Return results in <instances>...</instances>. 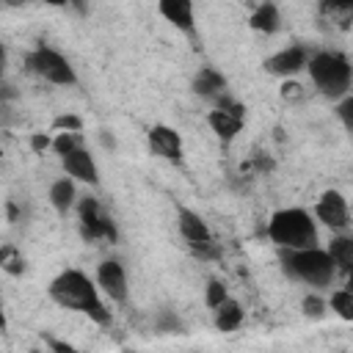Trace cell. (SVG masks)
<instances>
[{
	"mask_svg": "<svg viewBox=\"0 0 353 353\" xmlns=\"http://www.w3.org/2000/svg\"><path fill=\"white\" fill-rule=\"evenodd\" d=\"M50 298L72 312L85 314L88 320H94L97 325H110V309H105L102 298H99V287L77 268H69L63 273H58L50 281Z\"/></svg>",
	"mask_w": 353,
	"mask_h": 353,
	"instance_id": "obj_1",
	"label": "cell"
},
{
	"mask_svg": "<svg viewBox=\"0 0 353 353\" xmlns=\"http://www.w3.org/2000/svg\"><path fill=\"white\" fill-rule=\"evenodd\" d=\"M281 268L287 276L309 284V287H328L336 276V268L325 248H281Z\"/></svg>",
	"mask_w": 353,
	"mask_h": 353,
	"instance_id": "obj_2",
	"label": "cell"
},
{
	"mask_svg": "<svg viewBox=\"0 0 353 353\" xmlns=\"http://www.w3.org/2000/svg\"><path fill=\"white\" fill-rule=\"evenodd\" d=\"M306 61H309V77H312L314 88H317L323 97L342 99L345 94H350L353 69H350V61H347L345 52L323 50V52L309 55Z\"/></svg>",
	"mask_w": 353,
	"mask_h": 353,
	"instance_id": "obj_3",
	"label": "cell"
},
{
	"mask_svg": "<svg viewBox=\"0 0 353 353\" xmlns=\"http://www.w3.org/2000/svg\"><path fill=\"white\" fill-rule=\"evenodd\" d=\"M268 237L279 248H312L320 243L314 218L301 207H287L273 212L268 221Z\"/></svg>",
	"mask_w": 353,
	"mask_h": 353,
	"instance_id": "obj_4",
	"label": "cell"
},
{
	"mask_svg": "<svg viewBox=\"0 0 353 353\" xmlns=\"http://www.w3.org/2000/svg\"><path fill=\"white\" fill-rule=\"evenodd\" d=\"M25 63L33 74H39L41 80H47L52 85H74L77 83V74H74V66L69 63V58L47 44H39L33 52H28Z\"/></svg>",
	"mask_w": 353,
	"mask_h": 353,
	"instance_id": "obj_5",
	"label": "cell"
},
{
	"mask_svg": "<svg viewBox=\"0 0 353 353\" xmlns=\"http://www.w3.org/2000/svg\"><path fill=\"white\" fill-rule=\"evenodd\" d=\"M77 215H80V234H83V240H102V243H116L119 240L116 223L110 221V215L102 210V204L94 196L80 199Z\"/></svg>",
	"mask_w": 353,
	"mask_h": 353,
	"instance_id": "obj_6",
	"label": "cell"
},
{
	"mask_svg": "<svg viewBox=\"0 0 353 353\" xmlns=\"http://www.w3.org/2000/svg\"><path fill=\"white\" fill-rule=\"evenodd\" d=\"M207 121H210L212 132H215L223 143H232L234 135L240 132L243 121H245V108H243L237 99H232V97H226V94H218V97H215V110H210Z\"/></svg>",
	"mask_w": 353,
	"mask_h": 353,
	"instance_id": "obj_7",
	"label": "cell"
},
{
	"mask_svg": "<svg viewBox=\"0 0 353 353\" xmlns=\"http://www.w3.org/2000/svg\"><path fill=\"white\" fill-rule=\"evenodd\" d=\"M314 218L320 223H325L334 232H345L350 226V210H347V199L339 190H325L317 204H314Z\"/></svg>",
	"mask_w": 353,
	"mask_h": 353,
	"instance_id": "obj_8",
	"label": "cell"
},
{
	"mask_svg": "<svg viewBox=\"0 0 353 353\" xmlns=\"http://www.w3.org/2000/svg\"><path fill=\"white\" fill-rule=\"evenodd\" d=\"M61 165H63V171H66L72 179L85 182V185H99V168H97V160L91 157V152H88L83 143L74 146L72 152L61 154Z\"/></svg>",
	"mask_w": 353,
	"mask_h": 353,
	"instance_id": "obj_9",
	"label": "cell"
},
{
	"mask_svg": "<svg viewBox=\"0 0 353 353\" xmlns=\"http://www.w3.org/2000/svg\"><path fill=\"white\" fill-rule=\"evenodd\" d=\"M97 287L116 303H124L127 301V273L121 268V262L116 259H105L99 262L97 268Z\"/></svg>",
	"mask_w": 353,
	"mask_h": 353,
	"instance_id": "obj_10",
	"label": "cell"
},
{
	"mask_svg": "<svg viewBox=\"0 0 353 353\" xmlns=\"http://www.w3.org/2000/svg\"><path fill=\"white\" fill-rule=\"evenodd\" d=\"M146 141H149V152L157 154V157H163V160L176 163V160L182 157V138H179V132H176L174 127H168V124H154V127L149 130Z\"/></svg>",
	"mask_w": 353,
	"mask_h": 353,
	"instance_id": "obj_11",
	"label": "cell"
},
{
	"mask_svg": "<svg viewBox=\"0 0 353 353\" xmlns=\"http://www.w3.org/2000/svg\"><path fill=\"white\" fill-rule=\"evenodd\" d=\"M306 58H309L306 47L295 44V47H287V50L270 55V58L265 61V69L273 72V74H281V77H292V74H298V72L306 66Z\"/></svg>",
	"mask_w": 353,
	"mask_h": 353,
	"instance_id": "obj_12",
	"label": "cell"
},
{
	"mask_svg": "<svg viewBox=\"0 0 353 353\" xmlns=\"http://www.w3.org/2000/svg\"><path fill=\"white\" fill-rule=\"evenodd\" d=\"M157 8L165 17V22H171L176 30L193 36V30H196L193 0H157Z\"/></svg>",
	"mask_w": 353,
	"mask_h": 353,
	"instance_id": "obj_13",
	"label": "cell"
},
{
	"mask_svg": "<svg viewBox=\"0 0 353 353\" xmlns=\"http://www.w3.org/2000/svg\"><path fill=\"white\" fill-rule=\"evenodd\" d=\"M176 226H179V234L188 240V243H207L212 240L210 234V226L204 223V218L188 207H179L176 210Z\"/></svg>",
	"mask_w": 353,
	"mask_h": 353,
	"instance_id": "obj_14",
	"label": "cell"
},
{
	"mask_svg": "<svg viewBox=\"0 0 353 353\" xmlns=\"http://www.w3.org/2000/svg\"><path fill=\"white\" fill-rule=\"evenodd\" d=\"M193 91H196L199 97H218V94L226 91V77H223L218 69L204 66V69H199V74L193 77Z\"/></svg>",
	"mask_w": 353,
	"mask_h": 353,
	"instance_id": "obj_15",
	"label": "cell"
},
{
	"mask_svg": "<svg viewBox=\"0 0 353 353\" xmlns=\"http://www.w3.org/2000/svg\"><path fill=\"white\" fill-rule=\"evenodd\" d=\"M325 251H328V256H331V262L339 273H350V268H353V240L347 234H336Z\"/></svg>",
	"mask_w": 353,
	"mask_h": 353,
	"instance_id": "obj_16",
	"label": "cell"
},
{
	"mask_svg": "<svg viewBox=\"0 0 353 353\" xmlns=\"http://www.w3.org/2000/svg\"><path fill=\"white\" fill-rule=\"evenodd\" d=\"M74 199H77V193H74V182H72V176L55 179V182L50 185V204H52L61 215H66V212L72 210Z\"/></svg>",
	"mask_w": 353,
	"mask_h": 353,
	"instance_id": "obj_17",
	"label": "cell"
},
{
	"mask_svg": "<svg viewBox=\"0 0 353 353\" xmlns=\"http://www.w3.org/2000/svg\"><path fill=\"white\" fill-rule=\"evenodd\" d=\"M279 25H281V17H279V8H276V3H270V0H265L262 6H256V11L251 14V28L254 30H259V33H276L279 30Z\"/></svg>",
	"mask_w": 353,
	"mask_h": 353,
	"instance_id": "obj_18",
	"label": "cell"
},
{
	"mask_svg": "<svg viewBox=\"0 0 353 353\" xmlns=\"http://www.w3.org/2000/svg\"><path fill=\"white\" fill-rule=\"evenodd\" d=\"M240 323H243V309H240V303L232 301V298H223V301L215 306V328H218V331H234V328H240Z\"/></svg>",
	"mask_w": 353,
	"mask_h": 353,
	"instance_id": "obj_19",
	"label": "cell"
},
{
	"mask_svg": "<svg viewBox=\"0 0 353 353\" xmlns=\"http://www.w3.org/2000/svg\"><path fill=\"white\" fill-rule=\"evenodd\" d=\"M320 14L339 28H347L353 19V0H320Z\"/></svg>",
	"mask_w": 353,
	"mask_h": 353,
	"instance_id": "obj_20",
	"label": "cell"
},
{
	"mask_svg": "<svg viewBox=\"0 0 353 353\" xmlns=\"http://www.w3.org/2000/svg\"><path fill=\"white\" fill-rule=\"evenodd\" d=\"M0 268H3L8 276H22V273H25V256H22V251H19L14 243L0 245Z\"/></svg>",
	"mask_w": 353,
	"mask_h": 353,
	"instance_id": "obj_21",
	"label": "cell"
},
{
	"mask_svg": "<svg viewBox=\"0 0 353 353\" xmlns=\"http://www.w3.org/2000/svg\"><path fill=\"white\" fill-rule=\"evenodd\" d=\"M331 309L342 320H353V290H336L331 295Z\"/></svg>",
	"mask_w": 353,
	"mask_h": 353,
	"instance_id": "obj_22",
	"label": "cell"
},
{
	"mask_svg": "<svg viewBox=\"0 0 353 353\" xmlns=\"http://www.w3.org/2000/svg\"><path fill=\"white\" fill-rule=\"evenodd\" d=\"M154 325H157L160 334H182V320H179L174 312H168V309H163V312L154 317Z\"/></svg>",
	"mask_w": 353,
	"mask_h": 353,
	"instance_id": "obj_23",
	"label": "cell"
},
{
	"mask_svg": "<svg viewBox=\"0 0 353 353\" xmlns=\"http://www.w3.org/2000/svg\"><path fill=\"white\" fill-rule=\"evenodd\" d=\"M80 143H83L80 132H58V135L52 138V146H50V149H55V154H66V152H72V149L80 146Z\"/></svg>",
	"mask_w": 353,
	"mask_h": 353,
	"instance_id": "obj_24",
	"label": "cell"
},
{
	"mask_svg": "<svg viewBox=\"0 0 353 353\" xmlns=\"http://www.w3.org/2000/svg\"><path fill=\"white\" fill-rule=\"evenodd\" d=\"M52 130L55 132H80L83 130V119L74 113H61L52 119Z\"/></svg>",
	"mask_w": 353,
	"mask_h": 353,
	"instance_id": "obj_25",
	"label": "cell"
},
{
	"mask_svg": "<svg viewBox=\"0 0 353 353\" xmlns=\"http://www.w3.org/2000/svg\"><path fill=\"white\" fill-rule=\"evenodd\" d=\"M223 298H229V295H226V284H223V281H218V279H212V281L207 284V295H204L207 306H210V309H215Z\"/></svg>",
	"mask_w": 353,
	"mask_h": 353,
	"instance_id": "obj_26",
	"label": "cell"
},
{
	"mask_svg": "<svg viewBox=\"0 0 353 353\" xmlns=\"http://www.w3.org/2000/svg\"><path fill=\"white\" fill-rule=\"evenodd\" d=\"M301 306H303V314L306 317H323L325 314V301L317 298V295H306Z\"/></svg>",
	"mask_w": 353,
	"mask_h": 353,
	"instance_id": "obj_27",
	"label": "cell"
},
{
	"mask_svg": "<svg viewBox=\"0 0 353 353\" xmlns=\"http://www.w3.org/2000/svg\"><path fill=\"white\" fill-rule=\"evenodd\" d=\"M336 113H339L345 130H353V97H350V94L342 97V102L336 105Z\"/></svg>",
	"mask_w": 353,
	"mask_h": 353,
	"instance_id": "obj_28",
	"label": "cell"
},
{
	"mask_svg": "<svg viewBox=\"0 0 353 353\" xmlns=\"http://www.w3.org/2000/svg\"><path fill=\"white\" fill-rule=\"evenodd\" d=\"M188 245H190V251H193L199 259H218V256H221V251L215 248L212 240H207V243H188Z\"/></svg>",
	"mask_w": 353,
	"mask_h": 353,
	"instance_id": "obj_29",
	"label": "cell"
},
{
	"mask_svg": "<svg viewBox=\"0 0 353 353\" xmlns=\"http://www.w3.org/2000/svg\"><path fill=\"white\" fill-rule=\"evenodd\" d=\"M50 146H52V138H50L47 132H33V135H30V149H33L36 154L47 152Z\"/></svg>",
	"mask_w": 353,
	"mask_h": 353,
	"instance_id": "obj_30",
	"label": "cell"
},
{
	"mask_svg": "<svg viewBox=\"0 0 353 353\" xmlns=\"http://www.w3.org/2000/svg\"><path fill=\"white\" fill-rule=\"evenodd\" d=\"M281 97H284V99H301V97H303V88L290 80V83L281 85Z\"/></svg>",
	"mask_w": 353,
	"mask_h": 353,
	"instance_id": "obj_31",
	"label": "cell"
},
{
	"mask_svg": "<svg viewBox=\"0 0 353 353\" xmlns=\"http://www.w3.org/2000/svg\"><path fill=\"white\" fill-rule=\"evenodd\" d=\"M47 345H50L52 350H61V353H72V350H74L72 345H66V342H58V339H47Z\"/></svg>",
	"mask_w": 353,
	"mask_h": 353,
	"instance_id": "obj_32",
	"label": "cell"
},
{
	"mask_svg": "<svg viewBox=\"0 0 353 353\" xmlns=\"http://www.w3.org/2000/svg\"><path fill=\"white\" fill-rule=\"evenodd\" d=\"M102 143H105L108 149H116V138H113L108 130H102Z\"/></svg>",
	"mask_w": 353,
	"mask_h": 353,
	"instance_id": "obj_33",
	"label": "cell"
},
{
	"mask_svg": "<svg viewBox=\"0 0 353 353\" xmlns=\"http://www.w3.org/2000/svg\"><path fill=\"white\" fill-rule=\"evenodd\" d=\"M3 72H6V47L0 44V83H3Z\"/></svg>",
	"mask_w": 353,
	"mask_h": 353,
	"instance_id": "obj_34",
	"label": "cell"
},
{
	"mask_svg": "<svg viewBox=\"0 0 353 353\" xmlns=\"http://www.w3.org/2000/svg\"><path fill=\"white\" fill-rule=\"evenodd\" d=\"M6 210H8V218H11V221H17V215H19V212H17V204H14V201H8V204H6Z\"/></svg>",
	"mask_w": 353,
	"mask_h": 353,
	"instance_id": "obj_35",
	"label": "cell"
},
{
	"mask_svg": "<svg viewBox=\"0 0 353 353\" xmlns=\"http://www.w3.org/2000/svg\"><path fill=\"white\" fill-rule=\"evenodd\" d=\"M0 331H6V309H3V295H0Z\"/></svg>",
	"mask_w": 353,
	"mask_h": 353,
	"instance_id": "obj_36",
	"label": "cell"
},
{
	"mask_svg": "<svg viewBox=\"0 0 353 353\" xmlns=\"http://www.w3.org/2000/svg\"><path fill=\"white\" fill-rule=\"evenodd\" d=\"M44 3H52V6H66V3H80V0H44Z\"/></svg>",
	"mask_w": 353,
	"mask_h": 353,
	"instance_id": "obj_37",
	"label": "cell"
}]
</instances>
